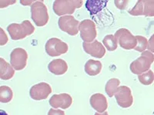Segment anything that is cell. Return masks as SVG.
Listing matches in <instances>:
<instances>
[{
  "label": "cell",
  "instance_id": "27",
  "mask_svg": "<svg viewBox=\"0 0 154 115\" xmlns=\"http://www.w3.org/2000/svg\"><path fill=\"white\" fill-rule=\"evenodd\" d=\"M148 49H149V50H152V52H154V35H152V36L150 38V39H149Z\"/></svg>",
  "mask_w": 154,
  "mask_h": 115
},
{
  "label": "cell",
  "instance_id": "25",
  "mask_svg": "<svg viewBox=\"0 0 154 115\" xmlns=\"http://www.w3.org/2000/svg\"><path fill=\"white\" fill-rule=\"evenodd\" d=\"M128 1H115V4H116V6L119 9H126V5L128 4Z\"/></svg>",
  "mask_w": 154,
  "mask_h": 115
},
{
  "label": "cell",
  "instance_id": "30",
  "mask_svg": "<svg viewBox=\"0 0 154 115\" xmlns=\"http://www.w3.org/2000/svg\"><path fill=\"white\" fill-rule=\"evenodd\" d=\"M95 115H108V113L107 112H103V114H98V113H96L95 114Z\"/></svg>",
  "mask_w": 154,
  "mask_h": 115
},
{
  "label": "cell",
  "instance_id": "24",
  "mask_svg": "<svg viewBox=\"0 0 154 115\" xmlns=\"http://www.w3.org/2000/svg\"><path fill=\"white\" fill-rule=\"evenodd\" d=\"M139 80L142 84L147 85V84H150L151 82L153 80V74L152 71H149V73L146 74L144 75H140L139 76Z\"/></svg>",
  "mask_w": 154,
  "mask_h": 115
},
{
  "label": "cell",
  "instance_id": "6",
  "mask_svg": "<svg viewBox=\"0 0 154 115\" xmlns=\"http://www.w3.org/2000/svg\"><path fill=\"white\" fill-rule=\"evenodd\" d=\"M46 52L49 56L61 55L68 51V45L57 38H52L47 41L45 46Z\"/></svg>",
  "mask_w": 154,
  "mask_h": 115
},
{
  "label": "cell",
  "instance_id": "19",
  "mask_svg": "<svg viewBox=\"0 0 154 115\" xmlns=\"http://www.w3.org/2000/svg\"><path fill=\"white\" fill-rule=\"evenodd\" d=\"M102 64L100 61L89 59L85 65V72L90 76H95L100 73Z\"/></svg>",
  "mask_w": 154,
  "mask_h": 115
},
{
  "label": "cell",
  "instance_id": "2",
  "mask_svg": "<svg viewBox=\"0 0 154 115\" xmlns=\"http://www.w3.org/2000/svg\"><path fill=\"white\" fill-rule=\"evenodd\" d=\"M31 18L37 26L46 25L49 21V14L46 5L42 1H35L31 5Z\"/></svg>",
  "mask_w": 154,
  "mask_h": 115
},
{
  "label": "cell",
  "instance_id": "12",
  "mask_svg": "<svg viewBox=\"0 0 154 115\" xmlns=\"http://www.w3.org/2000/svg\"><path fill=\"white\" fill-rule=\"evenodd\" d=\"M132 16H154V2L138 1L134 7L129 11Z\"/></svg>",
  "mask_w": 154,
  "mask_h": 115
},
{
  "label": "cell",
  "instance_id": "7",
  "mask_svg": "<svg viewBox=\"0 0 154 115\" xmlns=\"http://www.w3.org/2000/svg\"><path fill=\"white\" fill-rule=\"evenodd\" d=\"M79 23L80 22L72 16H62L58 21L60 29L72 36L77 35L79 32Z\"/></svg>",
  "mask_w": 154,
  "mask_h": 115
},
{
  "label": "cell",
  "instance_id": "18",
  "mask_svg": "<svg viewBox=\"0 0 154 115\" xmlns=\"http://www.w3.org/2000/svg\"><path fill=\"white\" fill-rule=\"evenodd\" d=\"M0 64H1V71H0V77L2 80H9L12 78L14 75V69L12 65H9L8 62L5 61L2 58H0Z\"/></svg>",
  "mask_w": 154,
  "mask_h": 115
},
{
  "label": "cell",
  "instance_id": "21",
  "mask_svg": "<svg viewBox=\"0 0 154 115\" xmlns=\"http://www.w3.org/2000/svg\"><path fill=\"white\" fill-rule=\"evenodd\" d=\"M13 97L12 89L7 86H1L0 87V101L2 103H8Z\"/></svg>",
  "mask_w": 154,
  "mask_h": 115
},
{
  "label": "cell",
  "instance_id": "20",
  "mask_svg": "<svg viewBox=\"0 0 154 115\" xmlns=\"http://www.w3.org/2000/svg\"><path fill=\"white\" fill-rule=\"evenodd\" d=\"M119 83H120V81L116 78H112L107 82L105 90L109 97L112 98V96L116 94V91L118 90V87H119Z\"/></svg>",
  "mask_w": 154,
  "mask_h": 115
},
{
  "label": "cell",
  "instance_id": "16",
  "mask_svg": "<svg viewBox=\"0 0 154 115\" xmlns=\"http://www.w3.org/2000/svg\"><path fill=\"white\" fill-rule=\"evenodd\" d=\"M48 69L51 73L56 75H61L67 72L68 65L67 63L63 59H55L49 63L48 65Z\"/></svg>",
  "mask_w": 154,
  "mask_h": 115
},
{
  "label": "cell",
  "instance_id": "14",
  "mask_svg": "<svg viewBox=\"0 0 154 115\" xmlns=\"http://www.w3.org/2000/svg\"><path fill=\"white\" fill-rule=\"evenodd\" d=\"M72 98L68 94H54L49 100V104L53 108H61L66 109L72 105Z\"/></svg>",
  "mask_w": 154,
  "mask_h": 115
},
{
  "label": "cell",
  "instance_id": "29",
  "mask_svg": "<svg viewBox=\"0 0 154 115\" xmlns=\"http://www.w3.org/2000/svg\"><path fill=\"white\" fill-rule=\"evenodd\" d=\"M21 4H23V5H29L28 4L30 3V2H33V1H29V2H27V1H21Z\"/></svg>",
  "mask_w": 154,
  "mask_h": 115
},
{
  "label": "cell",
  "instance_id": "5",
  "mask_svg": "<svg viewBox=\"0 0 154 115\" xmlns=\"http://www.w3.org/2000/svg\"><path fill=\"white\" fill-rule=\"evenodd\" d=\"M79 30L80 31L81 38L83 40V42L86 43L93 42L97 36L96 24L94 22L89 19L82 20L79 23Z\"/></svg>",
  "mask_w": 154,
  "mask_h": 115
},
{
  "label": "cell",
  "instance_id": "15",
  "mask_svg": "<svg viewBox=\"0 0 154 115\" xmlns=\"http://www.w3.org/2000/svg\"><path fill=\"white\" fill-rule=\"evenodd\" d=\"M90 105L98 112H105L107 108L106 98L102 94H95L90 98Z\"/></svg>",
  "mask_w": 154,
  "mask_h": 115
},
{
  "label": "cell",
  "instance_id": "1",
  "mask_svg": "<svg viewBox=\"0 0 154 115\" xmlns=\"http://www.w3.org/2000/svg\"><path fill=\"white\" fill-rule=\"evenodd\" d=\"M7 30L12 40H20L33 33L35 28L29 20H25L20 24H10L8 25Z\"/></svg>",
  "mask_w": 154,
  "mask_h": 115
},
{
  "label": "cell",
  "instance_id": "11",
  "mask_svg": "<svg viewBox=\"0 0 154 115\" xmlns=\"http://www.w3.org/2000/svg\"><path fill=\"white\" fill-rule=\"evenodd\" d=\"M118 105L123 108H129L133 105V98L130 87L126 86H120L115 94Z\"/></svg>",
  "mask_w": 154,
  "mask_h": 115
},
{
  "label": "cell",
  "instance_id": "31",
  "mask_svg": "<svg viewBox=\"0 0 154 115\" xmlns=\"http://www.w3.org/2000/svg\"><path fill=\"white\" fill-rule=\"evenodd\" d=\"M0 113H1V115H8L7 114H6V112L4 111L3 110L0 111Z\"/></svg>",
  "mask_w": 154,
  "mask_h": 115
},
{
  "label": "cell",
  "instance_id": "17",
  "mask_svg": "<svg viewBox=\"0 0 154 115\" xmlns=\"http://www.w3.org/2000/svg\"><path fill=\"white\" fill-rule=\"evenodd\" d=\"M108 1H91L88 0L86 2V7L89 12L90 16H94L101 12L106 7Z\"/></svg>",
  "mask_w": 154,
  "mask_h": 115
},
{
  "label": "cell",
  "instance_id": "8",
  "mask_svg": "<svg viewBox=\"0 0 154 115\" xmlns=\"http://www.w3.org/2000/svg\"><path fill=\"white\" fill-rule=\"evenodd\" d=\"M27 59H28V54L26 51L22 48H16L13 49L10 54L11 65L16 71L23 70L26 67Z\"/></svg>",
  "mask_w": 154,
  "mask_h": 115
},
{
  "label": "cell",
  "instance_id": "9",
  "mask_svg": "<svg viewBox=\"0 0 154 115\" xmlns=\"http://www.w3.org/2000/svg\"><path fill=\"white\" fill-rule=\"evenodd\" d=\"M153 59V56L152 55L149 54L148 52H145L142 54V55L140 56L139 58H137L136 61L131 63L130 65V70L131 72L134 74H141L144 72L146 69H148L150 63V60ZM152 60H151V62Z\"/></svg>",
  "mask_w": 154,
  "mask_h": 115
},
{
  "label": "cell",
  "instance_id": "4",
  "mask_svg": "<svg viewBox=\"0 0 154 115\" xmlns=\"http://www.w3.org/2000/svg\"><path fill=\"white\" fill-rule=\"evenodd\" d=\"M116 39L121 48L126 50H130L136 48L137 44V37L134 36L130 31L126 28H120L116 31Z\"/></svg>",
  "mask_w": 154,
  "mask_h": 115
},
{
  "label": "cell",
  "instance_id": "10",
  "mask_svg": "<svg viewBox=\"0 0 154 115\" xmlns=\"http://www.w3.org/2000/svg\"><path fill=\"white\" fill-rule=\"evenodd\" d=\"M51 92H52V88L50 85L45 82H41L31 87L29 94L32 99L41 101V100L46 99Z\"/></svg>",
  "mask_w": 154,
  "mask_h": 115
},
{
  "label": "cell",
  "instance_id": "13",
  "mask_svg": "<svg viewBox=\"0 0 154 115\" xmlns=\"http://www.w3.org/2000/svg\"><path fill=\"white\" fill-rule=\"evenodd\" d=\"M82 47L87 54L90 55L93 57L97 58H101L106 54L105 47L103 44L100 43L97 40L93 41V42H90V43L83 42Z\"/></svg>",
  "mask_w": 154,
  "mask_h": 115
},
{
  "label": "cell",
  "instance_id": "3",
  "mask_svg": "<svg viewBox=\"0 0 154 115\" xmlns=\"http://www.w3.org/2000/svg\"><path fill=\"white\" fill-rule=\"evenodd\" d=\"M82 5V1H63L56 0L53 2V11L55 14L59 16H64L66 15H72L74 13L75 9H79Z\"/></svg>",
  "mask_w": 154,
  "mask_h": 115
},
{
  "label": "cell",
  "instance_id": "26",
  "mask_svg": "<svg viewBox=\"0 0 154 115\" xmlns=\"http://www.w3.org/2000/svg\"><path fill=\"white\" fill-rule=\"evenodd\" d=\"M48 115H65L63 111L55 110V109H50L48 113Z\"/></svg>",
  "mask_w": 154,
  "mask_h": 115
},
{
  "label": "cell",
  "instance_id": "22",
  "mask_svg": "<svg viewBox=\"0 0 154 115\" xmlns=\"http://www.w3.org/2000/svg\"><path fill=\"white\" fill-rule=\"evenodd\" d=\"M103 43L105 48H106L107 50L109 52L115 51L117 49V41L113 35H106L103 40Z\"/></svg>",
  "mask_w": 154,
  "mask_h": 115
},
{
  "label": "cell",
  "instance_id": "32",
  "mask_svg": "<svg viewBox=\"0 0 154 115\" xmlns=\"http://www.w3.org/2000/svg\"><path fill=\"white\" fill-rule=\"evenodd\" d=\"M153 115H154V112H153Z\"/></svg>",
  "mask_w": 154,
  "mask_h": 115
},
{
  "label": "cell",
  "instance_id": "23",
  "mask_svg": "<svg viewBox=\"0 0 154 115\" xmlns=\"http://www.w3.org/2000/svg\"><path fill=\"white\" fill-rule=\"evenodd\" d=\"M136 37H137V45L134 49L136 51H138V52H143V51H144V49H146V38H144V37L143 36H140V35H137V36Z\"/></svg>",
  "mask_w": 154,
  "mask_h": 115
},
{
  "label": "cell",
  "instance_id": "28",
  "mask_svg": "<svg viewBox=\"0 0 154 115\" xmlns=\"http://www.w3.org/2000/svg\"><path fill=\"white\" fill-rule=\"evenodd\" d=\"M0 31H1V46H3V43H4V39L3 38H5V40L8 41V38L7 37H6V35H5V33L4 32L3 30L2 29V28H0Z\"/></svg>",
  "mask_w": 154,
  "mask_h": 115
}]
</instances>
